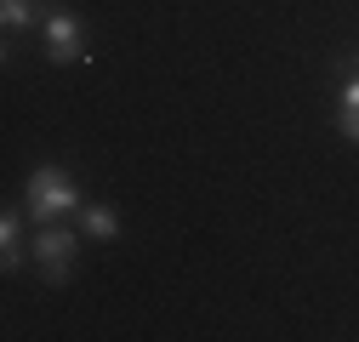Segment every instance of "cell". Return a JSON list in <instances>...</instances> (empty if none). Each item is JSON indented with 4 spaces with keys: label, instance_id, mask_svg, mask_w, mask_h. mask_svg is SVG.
I'll use <instances>...</instances> for the list:
<instances>
[{
    "label": "cell",
    "instance_id": "obj_1",
    "mask_svg": "<svg viewBox=\"0 0 359 342\" xmlns=\"http://www.w3.org/2000/svg\"><path fill=\"white\" fill-rule=\"evenodd\" d=\"M29 205H34V217H63V211H80V189L57 165H34L29 171Z\"/></svg>",
    "mask_w": 359,
    "mask_h": 342
},
{
    "label": "cell",
    "instance_id": "obj_2",
    "mask_svg": "<svg viewBox=\"0 0 359 342\" xmlns=\"http://www.w3.org/2000/svg\"><path fill=\"white\" fill-rule=\"evenodd\" d=\"M46 46H52L57 63H86V29L69 12H52L46 18Z\"/></svg>",
    "mask_w": 359,
    "mask_h": 342
},
{
    "label": "cell",
    "instance_id": "obj_3",
    "mask_svg": "<svg viewBox=\"0 0 359 342\" xmlns=\"http://www.w3.org/2000/svg\"><path fill=\"white\" fill-rule=\"evenodd\" d=\"M69 256H74V234H63V228H46V234L34 240V263L46 268V280H52V285L69 274Z\"/></svg>",
    "mask_w": 359,
    "mask_h": 342
},
{
    "label": "cell",
    "instance_id": "obj_4",
    "mask_svg": "<svg viewBox=\"0 0 359 342\" xmlns=\"http://www.w3.org/2000/svg\"><path fill=\"white\" fill-rule=\"evenodd\" d=\"M337 125H342V137L359 143V74L342 80V109H337Z\"/></svg>",
    "mask_w": 359,
    "mask_h": 342
},
{
    "label": "cell",
    "instance_id": "obj_5",
    "mask_svg": "<svg viewBox=\"0 0 359 342\" xmlns=\"http://www.w3.org/2000/svg\"><path fill=\"white\" fill-rule=\"evenodd\" d=\"M0 263H6V274L23 263V245H18V217H12V211L0 217Z\"/></svg>",
    "mask_w": 359,
    "mask_h": 342
},
{
    "label": "cell",
    "instance_id": "obj_6",
    "mask_svg": "<svg viewBox=\"0 0 359 342\" xmlns=\"http://www.w3.org/2000/svg\"><path fill=\"white\" fill-rule=\"evenodd\" d=\"M86 234H92V240H114L120 234V217H114L109 205H86Z\"/></svg>",
    "mask_w": 359,
    "mask_h": 342
},
{
    "label": "cell",
    "instance_id": "obj_7",
    "mask_svg": "<svg viewBox=\"0 0 359 342\" xmlns=\"http://www.w3.org/2000/svg\"><path fill=\"white\" fill-rule=\"evenodd\" d=\"M34 18V0H0V23H6V29H23Z\"/></svg>",
    "mask_w": 359,
    "mask_h": 342
}]
</instances>
